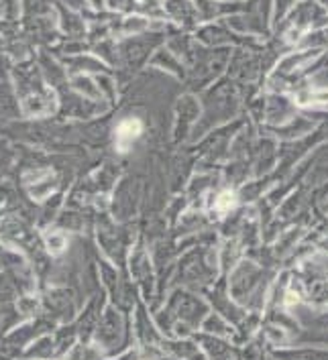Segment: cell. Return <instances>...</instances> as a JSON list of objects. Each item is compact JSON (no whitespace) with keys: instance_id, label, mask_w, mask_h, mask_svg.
I'll use <instances>...</instances> for the list:
<instances>
[{"instance_id":"1","label":"cell","mask_w":328,"mask_h":360,"mask_svg":"<svg viewBox=\"0 0 328 360\" xmlns=\"http://www.w3.org/2000/svg\"><path fill=\"white\" fill-rule=\"evenodd\" d=\"M139 134V122H125L120 129H118V136H137Z\"/></svg>"}]
</instances>
